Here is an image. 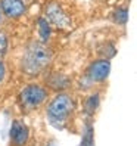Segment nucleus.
<instances>
[{"label":"nucleus","mask_w":137,"mask_h":146,"mask_svg":"<svg viewBox=\"0 0 137 146\" xmlns=\"http://www.w3.org/2000/svg\"><path fill=\"white\" fill-rule=\"evenodd\" d=\"M46 146H59V145H58V143H56L55 140H50V142H49V143H47Z\"/></svg>","instance_id":"nucleus-16"},{"label":"nucleus","mask_w":137,"mask_h":146,"mask_svg":"<svg viewBox=\"0 0 137 146\" xmlns=\"http://www.w3.org/2000/svg\"><path fill=\"white\" fill-rule=\"evenodd\" d=\"M75 111V99L68 92H59L52 98L46 108V115L49 123L53 127L62 130L66 127Z\"/></svg>","instance_id":"nucleus-2"},{"label":"nucleus","mask_w":137,"mask_h":146,"mask_svg":"<svg viewBox=\"0 0 137 146\" xmlns=\"http://www.w3.org/2000/svg\"><path fill=\"white\" fill-rule=\"evenodd\" d=\"M53 62V50L47 46V43L40 40H31L24 47L21 56V71L34 78L49 71Z\"/></svg>","instance_id":"nucleus-1"},{"label":"nucleus","mask_w":137,"mask_h":146,"mask_svg":"<svg viewBox=\"0 0 137 146\" xmlns=\"http://www.w3.org/2000/svg\"><path fill=\"white\" fill-rule=\"evenodd\" d=\"M44 86L47 87V90L52 92H66L71 87L72 80L64 72H58V71H46L44 72Z\"/></svg>","instance_id":"nucleus-6"},{"label":"nucleus","mask_w":137,"mask_h":146,"mask_svg":"<svg viewBox=\"0 0 137 146\" xmlns=\"http://www.w3.org/2000/svg\"><path fill=\"white\" fill-rule=\"evenodd\" d=\"M80 146H95V133H93V123H91L90 117L85 119Z\"/></svg>","instance_id":"nucleus-9"},{"label":"nucleus","mask_w":137,"mask_h":146,"mask_svg":"<svg viewBox=\"0 0 137 146\" xmlns=\"http://www.w3.org/2000/svg\"><path fill=\"white\" fill-rule=\"evenodd\" d=\"M99 105H100V94L99 93H91L90 96H87L85 98V102H84V112H85V115L87 117L95 115Z\"/></svg>","instance_id":"nucleus-10"},{"label":"nucleus","mask_w":137,"mask_h":146,"mask_svg":"<svg viewBox=\"0 0 137 146\" xmlns=\"http://www.w3.org/2000/svg\"><path fill=\"white\" fill-rule=\"evenodd\" d=\"M112 21L116 25H125L128 21V11L127 7H116L112 13Z\"/></svg>","instance_id":"nucleus-12"},{"label":"nucleus","mask_w":137,"mask_h":146,"mask_svg":"<svg viewBox=\"0 0 137 146\" xmlns=\"http://www.w3.org/2000/svg\"><path fill=\"white\" fill-rule=\"evenodd\" d=\"M111 74V61L109 59L99 58L95 59L90 65L85 68V81L90 84H97V83H105Z\"/></svg>","instance_id":"nucleus-4"},{"label":"nucleus","mask_w":137,"mask_h":146,"mask_svg":"<svg viewBox=\"0 0 137 146\" xmlns=\"http://www.w3.org/2000/svg\"><path fill=\"white\" fill-rule=\"evenodd\" d=\"M30 137V130L27 124L21 119H15L11 127V142L13 146H24Z\"/></svg>","instance_id":"nucleus-8"},{"label":"nucleus","mask_w":137,"mask_h":146,"mask_svg":"<svg viewBox=\"0 0 137 146\" xmlns=\"http://www.w3.org/2000/svg\"><path fill=\"white\" fill-rule=\"evenodd\" d=\"M5 77H6V64H5V59L0 58V84L5 81Z\"/></svg>","instance_id":"nucleus-15"},{"label":"nucleus","mask_w":137,"mask_h":146,"mask_svg":"<svg viewBox=\"0 0 137 146\" xmlns=\"http://www.w3.org/2000/svg\"><path fill=\"white\" fill-rule=\"evenodd\" d=\"M49 98V90L44 84L30 83L19 92V104L22 109L32 111L40 108Z\"/></svg>","instance_id":"nucleus-3"},{"label":"nucleus","mask_w":137,"mask_h":146,"mask_svg":"<svg viewBox=\"0 0 137 146\" xmlns=\"http://www.w3.org/2000/svg\"><path fill=\"white\" fill-rule=\"evenodd\" d=\"M3 13H2V9H0V27H2V24H3Z\"/></svg>","instance_id":"nucleus-17"},{"label":"nucleus","mask_w":137,"mask_h":146,"mask_svg":"<svg viewBox=\"0 0 137 146\" xmlns=\"http://www.w3.org/2000/svg\"><path fill=\"white\" fill-rule=\"evenodd\" d=\"M0 9L3 18L19 19L27 12V5L24 0H0Z\"/></svg>","instance_id":"nucleus-7"},{"label":"nucleus","mask_w":137,"mask_h":146,"mask_svg":"<svg viewBox=\"0 0 137 146\" xmlns=\"http://www.w3.org/2000/svg\"><path fill=\"white\" fill-rule=\"evenodd\" d=\"M37 27H38V34H40V41L47 43L50 36H52V25L46 21L44 16H41L37 21Z\"/></svg>","instance_id":"nucleus-11"},{"label":"nucleus","mask_w":137,"mask_h":146,"mask_svg":"<svg viewBox=\"0 0 137 146\" xmlns=\"http://www.w3.org/2000/svg\"><path fill=\"white\" fill-rule=\"evenodd\" d=\"M97 53H99L100 58L109 59V61H111V58H114V56H115L116 49H115V46H114V43H109V41H108V43H105L103 46H100V47H99Z\"/></svg>","instance_id":"nucleus-13"},{"label":"nucleus","mask_w":137,"mask_h":146,"mask_svg":"<svg viewBox=\"0 0 137 146\" xmlns=\"http://www.w3.org/2000/svg\"><path fill=\"white\" fill-rule=\"evenodd\" d=\"M44 18H46V21L50 25H53V27H56V28L64 30V28L71 27L69 16H68V13L56 2H52V3H49L46 6V9H44Z\"/></svg>","instance_id":"nucleus-5"},{"label":"nucleus","mask_w":137,"mask_h":146,"mask_svg":"<svg viewBox=\"0 0 137 146\" xmlns=\"http://www.w3.org/2000/svg\"><path fill=\"white\" fill-rule=\"evenodd\" d=\"M7 49H9V36L5 30L0 28V58L2 59L7 53Z\"/></svg>","instance_id":"nucleus-14"}]
</instances>
